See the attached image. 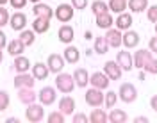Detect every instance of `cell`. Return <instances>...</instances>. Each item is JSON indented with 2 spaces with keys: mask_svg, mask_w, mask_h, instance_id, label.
Masks as SVG:
<instances>
[{
  "mask_svg": "<svg viewBox=\"0 0 157 123\" xmlns=\"http://www.w3.org/2000/svg\"><path fill=\"white\" fill-rule=\"evenodd\" d=\"M7 107H9V93L0 89V111H4Z\"/></svg>",
  "mask_w": 157,
  "mask_h": 123,
  "instance_id": "cell-37",
  "label": "cell"
},
{
  "mask_svg": "<svg viewBox=\"0 0 157 123\" xmlns=\"http://www.w3.org/2000/svg\"><path fill=\"white\" fill-rule=\"evenodd\" d=\"M34 75H27V71L25 73H18V75L14 77V87L20 89V87H32L34 86Z\"/></svg>",
  "mask_w": 157,
  "mask_h": 123,
  "instance_id": "cell-12",
  "label": "cell"
},
{
  "mask_svg": "<svg viewBox=\"0 0 157 123\" xmlns=\"http://www.w3.org/2000/svg\"><path fill=\"white\" fill-rule=\"evenodd\" d=\"M6 45H7V38H6V34L0 30V48H4Z\"/></svg>",
  "mask_w": 157,
  "mask_h": 123,
  "instance_id": "cell-45",
  "label": "cell"
},
{
  "mask_svg": "<svg viewBox=\"0 0 157 123\" xmlns=\"http://www.w3.org/2000/svg\"><path fill=\"white\" fill-rule=\"evenodd\" d=\"M89 118L86 116V114H82V113H78V114H75L73 116V123H86Z\"/></svg>",
  "mask_w": 157,
  "mask_h": 123,
  "instance_id": "cell-43",
  "label": "cell"
},
{
  "mask_svg": "<svg viewBox=\"0 0 157 123\" xmlns=\"http://www.w3.org/2000/svg\"><path fill=\"white\" fill-rule=\"evenodd\" d=\"M50 70L47 64H43V63H36L34 66H32V75H34V79L36 80H45L47 77H48Z\"/></svg>",
  "mask_w": 157,
  "mask_h": 123,
  "instance_id": "cell-18",
  "label": "cell"
},
{
  "mask_svg": "<svg viewBox=\"0 0 157 123\" xmlns=\"http://www.w3.org/2000/svg\"><path fill=\"white\" fill-rule=\"evenodd\" d=\"M89 82H91V86L93 87H97V89H105L109 86V77L105 75V73H100V71H97V73H93V75L89 77Z\"/></svg>",
  "mask_w": 157,
  "mask_h": 123,
  "instance_id": "cell-10",
  "label": "cell"
},
{
  "mask_svg": "<svg viewBox=\"0 0 157 123\" xmlns=\"http://www.w3.org/2000/svg\"><path fill=\"white\" fill-rule=\"evenodd\" d=\"M109 50V43H107V39L104 38V36H98V38H95V52L97 54H105Z\"/></svg>",
  "mask_w": 157,
  "mask_h": 123,
  "instance_id": "cell-30",
  "label": "cell"
},
{
  "mask_svg": "<svg viewBox=\"0 0 157 123\" xmlns=\"http://www.w3.org/2000/svg\"><path fill=\"white\" fill-rule=\"evenodd\" d=\"M30 2H34V4H38V2H41V0H30Z\"/></svg>",
  "mask_w": 157,
  "mask_h": 123,
  "instance_id": "cell-51",
  "label": "cell"
},
{
  "mask_svg": "<svg viewBox=\"0 0 157 123\" xmlns=\"http://www.w3.org/2000/svg\"><path fill=\"white\" fill-rule=\"evenodd\" d=\"M127 7L132 13H143L145 9H148V2L147 0H127Z\"/></svg>",
  "mask_w": 157,
  "mask_h": 123,
  "instance_id": "cell-24",
  "label": "cell"
},
{
  "mask_svg": "<svg viewBox=\"0 0 157 123\" xmlns=\"http://www.w3.org/2000/svg\"><path fill=\"white\" fill-rule=\"evenodd\" d=\"M118 96L121 98V102H125V104H130V102H134L137 98V89L134 84H130V82H123V84L120 86V93Z\"/></svg>",
  "mask_w": 157,
  "mask_h": 123,
  "instance_id": "cell-2",
  "label": "cell"
},
{
  "mask_svg": "<svg viewBox=\"0 0 157 123\" xmlns=\"http://www.w3.org/2000/svg\"><path fill=\"white\" fill-rule=\"evenodd\" d=\"M57 36H59L61 43H71L73 41V29L70 27V25H63V27L59 29Z\"/></svg>",
  "mask_w": 157,
  "mask_h": 123,
  "instance_id": "cell-23",
  "label": "cell"
},
{
  "mask_svg": "<svg viewBox=\"0 0 157 123\" xmlns=\"http://www.w3.org/2000/svg\"><path fill=\"white\" fill-rule=\"evenodd\" d=\"M109 9L113 11V13H123V11L127 9V0H111L109 2Z\"/></svg>",
  "mask_w": 157,
  "mask_h": 123,
  "instance_id": "cell-33",
  "label": "cell"
},
{
  "mask_svg": "<svg viewBox=\"0 0 157 123\" xmlns=\"http://www.w3.org/2000/svg\"><path fill=\"white\" fill-rule=\"evenodd\" d=\"M47 66H48V70L52 73H61V70L64 66V59L59 56V54H52L47 59Z\"/></svg>",
  "mask_w": 157,
  "mask_h": 123,
  "instance_id": "cell-9",
  "label": "cell"
},
{
  "mask_svg": "<svg viewBox=\"0 0 157 123\" xmlns=\"http://www.w3.org/2000/svg\"><path fill=\"white\" fill-rule=\"evenodd\" d=\"M56 86L61 93H71L73 87H75V79L73 75H68V73H57V79H56Z\"/></svg>",
  "mask_w": 157,
  "mask_h": 123,
  "instance_id": "cell-1",
  "label": "cell"
},
{
  "mask_svg": "<svg viewBox=\"0 0 157 123\" xmlns=\"http://www.w3.org/2000/svg\"><path fill=\"white\" fill-rule=\"evenodd\" d=\"M39 102L43 105H52L54 102H56V98H57V95H56V89L54 87H50V86H45L41 91H39Z\"/></svg>",
  "mask_w": 157,
  "mask_h": 123,
  "instance_id": "cell-7",
  "label": "cell"
},
{
  "mask_svg": "<svg viewBox=\"0 0 157 123\" xmlns=\"http://www.w3.org/2000/svg\"><path fill=\"white\" fill-rule=\"evenodd\" d=\"M2 59H4V54H2V48H0V63H2Z\"/></svg>",
  "mask_w": 157,
  "mask_h": 123,
  "instance_id": "cell-49",
  "label": "cell"
},
{
  "mask_svg": "<svg viewBox=\"0 0 157 123\" xmlns=\"http://www.w3.org/2000/svg\"><path fill=\"white\" fill-rule=\"evenodd\" d=\"M18 100L25 105L34 104V102H36V93L32 91V87H20L18 89Z\"/></svg>",
  "mask_w": 157,
  "mask_h": 123,
  "instance_id": "cell-14",
  "label": "cell"
},
{
  "mask_svg": "<svg viewBox=\"0 0 157 123\" xmlns=\"http://www.w3.org/2000/svg\"><path fill=\"white\" fill-rule=\"evenodd\" d=\"M107 118H109V121L111 123H125L128 116H127V113L121 111V109H113Z\"/></svg>",
  "mask_w": 157,
  "mask_h": 123,
  "instance_id": "cell-25",
  "label": "cell"
},
{
  "mask_svg": "<svg viewBox=\"0 0 157 123\" xmlns=\"http://www.w3.org/2000/svg\"><path fill=\"white\" fill-rule=\"evenodd\" d=\"M114 21H113V16L107 13H102V14H97V25L98 29H109L111 25H113Z\"/></svg>",
  "mask_w": 157,
  "mask_h": 123,
  "instance_id": "cell-26",
  "label": "cell"
},
{
  "mask_svg": "<svg viewBox=\"0 0 157 123\" xmlns=\"http://www.w3.org/2000/svg\"><path fill=\"white\" fill-rule=\"evenodd\" d=\"M148 16V21H152V23H155L157 21V6H150V9L147 13Z\"/></svg>",
  "mask_w": 157,
  "mask_h": 123,
  "instance_id": "cell-40",
  "label": "cell"
},
{
  "mask_svg": "<svg viewBox=\"0 0 157 123\" xmlns=\"http://www.w3.org/2000/svg\"><path fill=\"white\" fill-rule=\"evenodd\" d=\"M16 121H18L16 118H7V123H16Z\"/></svg>",
  "mask_w": 157,
  "mask_h": 123,
  "instance_id": "cell-48",
  "label": "cell"
},
{
  "mask_svg": "<svg viewBox=\"0 0 157 123\" xmlns=\"http://www.w3.org/2000/svg\"><path fill=\"white\" fill-rule=\"evenodd\" d=\"M73 6L71 4H61L57 9H56V16H57L59 21H63V23H66L70 20L73 18Z\"/></svg>",
  "mask_w": 157,
  "mask_h": 123,
  "instance_id": "cell-5",
  "label": "cell"
},
{
  "mask_svg": "<svg viewBox=\"0 0 157 123\" xmlns=\"http://www.w3.org/2000/svg\"><path fill=\"white\" fill-rule=\"evenodd\" d=\"M48 123H64V114L61 113V111H57V113H50Z\"/></svg>",
  "mask_w": 157,
  "mask_h": 123,
  "instance_id": "cell-38",
  "label": "cell"
},
{
  "mask_svg": "<svg viewBox=\"0 0 157 123\" xmlns=\"http://www.w3.org/2000/svg\"><path fill=\"white\" fill-rule=\"evenodd\" d=\"M25 116L30 123H38L45 118V109L43 105H36V104H29L27 111H25Z\"/></svg>",
  "mask_w": 157,
  "mask_h": 123,
  "instance_id": "cell-4",
  "label": "cell"
},
{
  "mask_svg": "<svg viewBox=\"0 0 157 123\" xmlns=\"http://www.w3.org/2000/svg\"><path fill=\"white\" fill-rule=\"evenodd\" d=\"M29 68H30V63H29V59H27V57L16 56V59H14V70H16L18 73H25Z\"/></svg>",
  "mask_w": 157,
  "mask_h": 123,
  "instance_id": "cell-27",
  "label": "cell"
},
{
  "mask_svg": "<svg viewBox=\"0 0 157 123\" xmlns=\"http://www.w3.org/2000/svg\"><path fill=\"white\" fill-rule=\"evenodd\" d=\"M104 93H102V89H97V87H91L86 91V104L91 105V107H100V105L104 104Z\"/></svg>",
  "mask_w": 157,
  "mask_h": 123,
  "instance_id": "cell-3",
  "label": "cell"
},
{
  "mask_svg": "<svg viewBox=\"0 0 157 123\" xmlns=\"http://www.w3.org/2000/svg\"><path fill=\"white\" fill-rule=\"evenodd\" d=\"M59 111L64 114V116L71 114L75 111V100H73L71 96H63L61 102H59Z\"/></svg>",
  "mask_w": 157,
  "mask_h": 123,
  "instance_id": "cell-16",
  "label": "cell"
},
{
  "mask_svg": "<svg viewBox=\"0 0 157 123\" xmlns=\"http://www.w3.org/2000/svg\"><path fill=\"white\" fill-rule=\"evenodd\" d=\"M6 2H7V0H0V6H2V4H6Z\"/></svg>",
  "mask_w": 157,
  "mask_h": 123,
  "instance_id": "cell-50",
  "label": "cell"
},
{
  "mask_svg": "<svg viewBox=\"0 0 157 123\" xmlns=\"http://www.w3.org/2000/svg\"><path fill=\"white\" fill-rule=\"evenodd\" d=\"M116 63L120 64V68L123 70V71H130L132 68H134V61H132V56L125 52V50H121V52H118L116 56Z\"/></svg>",
  "mask_w": 157,
  "mask_h": 123,
  "instance_id": "cell-6",
  "label": "cell"
},
{
  "mask_svg": "<svg viewBox=\"0 0 157 123\" xmlns=\"http://www.w3.org/2000/svg\"><path fill=\"white\" fill-rule=\"evenodd\" d=\"M143 70H145L147 73H150V75H155V73H157V59H154V57H152L147 64H145V68H143Z\"/></svg>",
  "mask_w": 157,
  "mask_h": 123,
  "instance_id": "cell-36",
  "label": "cell"
},
{
  "mask_svg": "<svg viewBox=\"0 0 157 123\" xmlns=\"http://www.w3.org/2000/svg\"><path fill=\"white\" fill-rule=\"evenodd\" d=\"M150 50L157 54V36L155 38H150Z\"/></svg>",
  "mask_w": 157,
  "mask_h": 123,
  "instance_id": "cell-44",
  "label": "cell"
},
{
  "mask_svg": "<svg viewBox=\"0 0 157 123\" xmlns=\"http://www.w3.org/2000/svg\"><path fill=\"white\" fill-rule=\"evenodd\" d=\"M91 9H93L95 14H102V13H107L109 11V6L105 4V2H102V0H97V2H93Z\"/></svg>",
  "mask_w": 157,
  "mask_h": 123,
  "instance_id": "cell-34",
  "label": "cell"
},
{
  "mask_svg": "<svg viewBox=\"0 0 157 123\" xmlns=\"http://www.w3.org/2000/svg\"><path fill=\"white\" fill-rule=\"evenodd\" d=\"M9 23L13 27V30H23L25 25H27V16L23 13H14L9 18Z\"/></svg>",
  "mask_w": 157,
  "mask_h": 123,
  "instance_id": "cell-15",
  "label": "cell"
},
{
  "mask_svg": "<svg viewBox=\"0 0 157 123\" xmlns=\"http://www.w3.org/2000/svg\"><path fill=\"white\" fill-rule=\"evenodd\" d=\"M71 6H73V9H86V6H88V0H71Z\"/></svg>",
  "mask_w": 157,
  "mask_h": 123,
  "instance_id": "cell-41",
  "label": "cell"
},
{
  "mask_svg": "<svg viewBox=\"0 0 157 123\" xmlns=\"http://www.w3.org/2000/svg\"><path fill=\"white\" fill-rule=\"evenodd\" d=\"M34 14L36 16H43V18H50L52 20V16H54V13H52V9H50V6H47V4H41V2H38V4H34Z\"/></svg>",
  "mask_w": 157,
  "mask_h": 123,
  "instance_id": "cell-22",
  "label": "cell"
},
{
  "mask_svg": "<svg viewBox=\"0 0 157 123\" xmlns=\"http://www.w3.org/2000/svg\"><path fill=\"white\" fill-rule=\"evenodd\" d=\"M104 71H105V75L111 79V80H118L120 77H121V68L118 64L116 61H107L105 64H104Z\"/></svg>",
  "mask_w": 157,
  "mask_h": 123,
  "instance_id": "cell-8",
  "label": "cell"
},
{
  "mask_svg": "<svg viewBox=\"0 0 157 123\" xmlns=\"http://www.w3.org/2000/svg\"><path fill=\"white\" fill-rule=\"evenodd\" d=\"M34 39H36V32H34V30H21L20 41H21L25 47H30V45L34 43Z\"/></svg>",
  "mask_w": 157,
  "mask_h": 123,
  "instance_id": "cell-32",
  "label": "cell"
},
{
  "mask_svg": "<svg viewBox=\"0 0 157 123\" xmlns=\"http://www.w3.org/2000/svg\"><path fill=\"white\" fill-rule=\"evenodd\" d=\"M155 34H157V21H155Z\"/></svg>",
  "mask_w": 157,
  "mask_h": 123,
  "instance_id": "cell-52",
  "label": "cell"
},
{
  "mask_svg": "<svg viewBox=\"0 0 157 123\" xmlns=\"http://www.w3.org/2000/svg\"><path fill=\"white\" fill-rule=\"evenodd\" d=\"M114 23H116V27L120 29V30H128L130 25H132V16H130L128 13H120Z\"/></svg>",
  "mask_w": 157,
  "mask_h": 123,
  "instance_id": "cell-20",
  "label": "cell"
},
{
  "mask_svg": "<svg viewBox=\"0 0 157 123\" xmlns=\"http://www.w3.org/2000/svg\"><path fill=\"white\" fill-rule=\"evenodd\" d=\"M105 39H107L109 47H114L118 48L121 43H123V36H121V30L120 29H107V36H105Z\"/></svg>",
  "mask_w": 157,
  "mask_h": 123,
  "instance_id": "cell-11",
  "label": "cell"
},
{
  "mask_svg": "<svg viewBox=\"0 0 157 123\" xmlns=\"http://www.w3.org/2000/svg\"><path fill=\"white\" fill-rule=\"evenodd\" d=\"M137 43H139V34H137L136 30H127V32L123 34V45L127 48L137 47Z\"/></svg>",
  "mask_w": 157,
  "mask_h": 123,
  "instance_id": "cell-21",
  "label": "cell"
},
{
  "mask_svg": "<svg viewBox=\"0 0 157 123\" xmlns=\"http://www.w3.org/2000/svg\"><path fill=\"white\" fill-rule=\"evenodd\" d=\"M116 100H118V95L114 93V91H107V95L104 96V104H105V107H107V109L114 107Z\"/></svg>",
  "mask_w": 157,
  "mask_h": 123,
  "instance_id": "cell-35",
  "label": "cell"
},
{
  "mask_svg": "<svg viewBox=\"0 0 157 123\" xmlns=\"http://www.w3.org/2000/svg\"><path fill=\"white\" fill-rule=\"evenodd\" d=\"M9 13L7 9H4L2 6H0V27H4V25H7V21H9Z\"/></svg>",
  "mask_w": 157,
  "mask_h": 123,
  "instance_id": "cell-39",
  "label": "cell"
},
{
  "mask_svg": "<svg viewBox=\"0 0 157 123\" xmlns=\"http://www.w3.org/2000/svg\"><path fill=\"white\" fill-rule=\"evenodd\" d=\"M50 27V18H43V16H36L34 23H32V30L36 34H45Z\"/></svg>",
  "mask_w": 157,
  "mask_h": 123,
  "instance_id": "cell-17",
  "label": "cell"
},
{
  "mask_svg": "<svg viewBox=\"0 0 157 123\" xmlns=\"http://www.w3.org/2000/svg\"><path fill=\"white\" fill-rule=\"evenodd\" d=\"M64 59L68 61V63H77L78 59H80V52H78V48L75 47H68L66 50H64Z\"/></svg>",
  "mask_w": 157,
  "mask_h": 123,
  "instance_id": "cell-31",
  "label": "cell"
},
{
  "mask_svg": "<svg viewBox=\"0 0 157 123\" xmlns=\"http://www.w3.org/2000/svg\"><path fill=\"white\" fill-rule=\"evenodd\" d=\"M73 79H75V84H77L78 87H86V86L89 84V75L84 68H77L75 73H73Z\"/></svg>",
  "mask_w": 157,
  "mask_h": 123,
  "instance_id": "cell-19",
  "label": "cell"
},
{
  "mask_svg": "<svg viewBox=\"0 0 157 123\" xmlns=\"http://www.w3.org/2000/svg\"><path fill=\"white\" fill-rule=\"evenodd\" d=\"M89 121L91 123H105L107 121V113L104 109H95L91 116H89Z\"/></svg>",
  "mask_w": 157,
  "mask_h": 123,
  "instance_id": "cell-29",
  "label": "cell"
},
{
  "mask_svg": "<svg viewBox=\"0 0 157 123\" xmlns=\"http://www.w3.org/2000/svg\"><path fill=\"white\" fill-rule=\"evenodd\" d=\"M150 59H152V52H148V50H137L136 56L132 57L134 66L139 68V70H143V68H145V64H147Z\"/></svg>",
  "mask_w": 157,
  "mask_h": 123,
  "instance_id": "cell-13",
  "label": "cell"
},
{
  "mask_svg": "<svg viewBox=\"0 0 157 123\" xmlns=\"http://www.w3.org/2000/svg\"><path fill=\"white\" fill-rule=\"evenodd\" d=\"M23 50H25V45H23L20 39H13L9 45H7V52H9L11 56H14V57L21 56V52H23Z\"/></svg>",
  "mask_w": 157,
  "mask_h": 123,
  "instance_id": "cell-28",
  "label": "cell"
},
{
  "mask_svg": "<svg viewBox=\"0 0 157 123\" xmlns=\"http://www.w3.org/2000/svg\"><path fill=\"white\" fill-rule=\"evenodd\" d=\"M134 121H136V123H147V121H148V118H145V116H137Z\"/></svg>",
  "mask_w": 157,
  "mask_h": 123,
  "instance_id": "cell-47",
  "label": "cell"
},
{
  "mask_svg": "<svg viewBox=\"0 0 157 123\" xmlns=\"http://www.w3.org/2000/svg\"><path fill=\"white\" fill-rule=\"evenodd\" d=\"M9 2H11V6H13L14 9H23L25 4H27L29 0H9Z\"/></svg>",
  "mask_w": 157,
  "mask_h": 123,
  "instance_id": "cell-42",
  "label": "cell"
},
{
  "mask_svg": "<svg viewBox=\"0 0 157 123\" xmlns=\"http://www.w3.org/2000/svg\"><path fill=\"white\" fill-rule=\"evenodd\" d=\"M150 105H152V109L157 113V95L152 96V100H150Z\"/></svg>",
  "mask_w": 157,
  "mask_h": 123,
  "instance_id": "cell-46",
  "label": "cell"
}]
</instances>
